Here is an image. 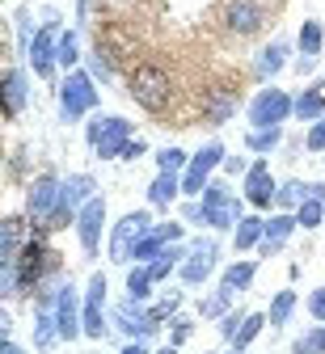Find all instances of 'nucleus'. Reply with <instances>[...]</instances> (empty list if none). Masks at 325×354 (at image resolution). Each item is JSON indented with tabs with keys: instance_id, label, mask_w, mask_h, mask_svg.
I'll use <instances>...</instances> for the list:
<instances>
[{
	"instance_id": "39448f33",
	"label": "nucleus",
	"mask_w": 325,
	"mask_h": 354,
	"mask_svg": "<svg viewBox=\"0 0 325 354\" xmlns=\"http://www.w3.org/2000/svg\"><path fill=\"white\" fill-rule=\"evenodd\" d=\"M249 122L254 127H283L288 118H296V97L288 93V88H279V84H266L258 88V93L249 97Z\"/></svg>"
},
{
	"instance_id": "ddd939ff",
	"label": "nucleus",
	"mask_w": 325,
	"mask_h": 354,
	"mask_svg": "<svg viewBox=\"0 0 325 354\" xmlns=\"http://www.w3.org/2000/svg\"><path fill=\"white\" fill-rule=\"evenodd\" d=\"M262 26H266V9L258 0H228L224 5V30L228 34L254 38V34H262Z\"/></svg>"
},
{
	"instance_id": "4be33fe9",
	"label": "nucleus",
	"mask_w": 325,
	"mask_h": 354,
	"mask_svg": "<svg viewBox=\"0 0 325 354\" xmlns=\"http://www.w3.org/2000/svg\"><path fill=\"white\" fill-rule=\"evenodd\" d=\"M288 55H292V47L283 38H274V42H266V47L258 51V64H254V72H258V80H270V76H279L288 68Z\"/></svg>"
},
{
	"instance_id": "f8f14e48",
	"label": "nucleus",
	"mask_w": 325,
	"mask_h": 354,
	"mask_svg": "<svg viewBox=\"0 0 325 354\" xmlns=\"http://www.w3.org/2000/svg\"><path fill=\"white\" fill-rule=\"evenodd\" d=\"M106 291H110V283L98 270L85 287V337H93V342L106 337Z\"/></svg>"
},
{
	"instance_id": "f3484780",
	"label": "nucleus",
	"mask_w": 325,
	"mask_h": 354,
	"mask_svg": "<svg viewBox=\"0 0 325 354\" xmlns=\"http://www.w3.org/2000/svg\"><path fill=\"white\" fill-rule=\"evenodd\" d=\"M182 219H186V224H203V228H211V232H232V228H237V219H241V203H232V207L186 203V207H182Z\"/></svg>"
},
{
	"instance_id": "c756f323",
	"label": "nucleus",
	"mask_w": 325,
	"mask_h": 354,
	"mask_svg": "<svg viewBox=\"0 0 325 354\" xmlns=\"http://www.w3.org/2000/svg\"><path fill=\"white\" fill-rule=\"evenodd\" d=\"M152 287H157V279H152V270L144 261H135L131 270H127V299H135V304H148V295H152Z\"/></svg>"
},
{
	"instance_id": "a18cd8bd",
	"label": "nucleus",
	"mask_w": 325,
	"mask_h": 354,
	"mask_svg": "<svg viewBox=\"0 0 325 354\" xmlns=\"http://www.w3.org/2000/svg\"><path fill=\"white\" fill-rule=\"evenodd\" d=\"M245 317H249V313H228V317H224V325H220L224 342H232V337H237V329L245 325Z\"/></svg>"
},
{
	"instance_id": "2eb2a0df",
	"label": "nucleus",
	"mask_w": 325,
	"mask_h": 354,
	"mask_svg": "<svg viewBox=\"0 0 325 354\" xmlns=\"http://www.w3.org/2000/svg\"><path fill=\"white\" fill-rule=\"evenodd\" d=\"M102 228H106V198H89L76 215V236H80V249L85 257H98V245H102Z\"/></svg>"
},
{
	"instance_id": "aec40b11",
	"label": "nucleus",
	"mask_w": 325,
	"mask_h": 354,
	"mask_svg": "<svg viewBox=\"0 0 325 354\" xmlns=\"http://www.w3.org/2000/svg\"><path fill=\"white\" fill-rule=\"evenodd\" d=\"M296 47H300V59H296V72H313L317 68V59H321V47H325V26L317 21V17H308L304 26H300V34H296Z\"/></svg>"
},
{
	"instance_id": "4c0bfd02",
	"label": "nucleus",
	"mask_w": 325,
	"mask_h": 354,
	"mask_svg": "<svg viewBox=\"0 0 325 354\" xmlns=\"http://www.w3.org/2000/svg\"><path fill=\"white\" fill-rule=\"evenodd\" d=\"M292 354H325V321L313 325L308 333H300V337L292 342Z\"/></svg>"
},
{
	"instance_id": "5701e85b",
	"label": "nucleus",
	"mask_w": 325,
	"mask_h": 354,
	"mask_svg": "<svg viewBox=\"0 0 325 354\" xmlns=\"http://www.w3.org/2000/svg\"><path fill=\"white\" fill-rule=\"evenodd\" d=\"M26 102H30V76H26L21 68H9V72H5V118L21 114Z\"/></svg>"
},
{
	"instance_id": "de8ad7c7",
	"label": "nucleus",
	"mask_w": 325,
	"mask_h": 354,
	"mask_svg": "<svg viewBox=\"0 0 325 354\" xmlns=\"http://www.w3.org/2000/svg\"><path fill=\"white\" fill-rule=\"evenodd\" d=\"M249 165H254V160H245V156H224V173H232V177H237V173H249Z\"/></svg>"
},
{
	"instance_id": "58836bf2",
	"label": "nucleus",
	"mask_w": 325,
	"mask_h": 354,
	"mask_svg": "<svg viewBox=\"0 0 325 354\" xmlns=\"http://www.w3.org/2000/svg\"><path fill=\"white\" fill-rule=\"evenodd\" d=\"M304 198H308V182H283V186H279V194H274V207L296 211Z\"/></svg>"
},
{
	"instance_id": "9d476101",
	"label": "nucleus",
	"mask_w": 325,
	"mask_h": 354,
	"mask_svg": "<svg viewBox=\"0 0 325 354\" xmlns=\"http://www.w3.org/2000/svg\"><path fill=\"white\" fill-rule=\"evenodd\" d=\"M55 321H60V342H76L85 333V299L76 283H60L55 291Z\"/></svg>"
},
{
	"instance_id": "b1692460",
	"label": "nucleus",
	"mask_w": 325,
	"mask_h": 354,
	"mask_svg": "<svg viewBox=\"0 0 325 354\" xmlns=\"http://www.w3.org/2000/svg\"><path fill=\"white\" fill-rule=\"evenodd\" d=\"M177 194H182V173H157L148 182V207H157V211L173 207Z\"/></svg>"
},
{
	"instance_id": "72a5a7b5",
	"label": "nucleus",
	"mask_w": 325,
	"mask_h": 354,
	"mask_svg": "<svg viewBox=\"0 0 325 354\" xmlns=\"http://www.w3.org/2000/svg\"><path fill=\"white\" fill-rule=\"evenodd\" d=\"M266 325H270V317H266V313H249V317H245V325L237 329V337H232L228 346L237 350V354H245V350H249V342H254V337H258Z\"/></svg>"
},
{
	"instance_id": "bb28decb",
	"label": "nucleus",
	"mask_w": 325,
	"mask_h": 354,
	"mask_svg": "<svg viewBox=\"0 0 325 354\" xmlns=\"http://www.w3.org/2000/svg\"><path fill=\"white\" fill-rule=\"evenodd\" d=\"M296 118H300V122H317V118H325V80H317L313 88L296 93Z\"/></svg>"
},
{
	"instance_id": "a878e982",
	"label": "nucleus",
	"mask_w": 325,
	"mask_h": 354,
	"mask_svg": "<svg viewBox=\"0 0 325 354\" xmlns=\"http://www.w3.org/2000/svg\"><path fill=\"white\" fill-rule=\"evenodd\" d=\"M60 342V321H55V308H34V346L38 354H46Z\"/></svg>"
},
{
	"instance_id": "e433bc0d",
	"label": "nucleus",
	"mask_w": 325,
	"mask_h": 354,
	"mask_svg": "<svg viewBox=\"0 0 325 354\" xmlns=\"http://www.w3.org/2000/svg\"><path fill=\"white\" fill-rule=\"evenodd\" d=\"M89 76L93 80H114V59H110V51H106V42H98V47H93V55H89Z\"/></svg>"
},
{
	"instance_id": "f257e3e1",
	"label": "nucleus",
	"mask_w": 325,
	"mask_h": 354,
	"mask_svg": "<svg viewBox=\"0 0 325 354\" xmlns=\"http://www.w3.org/2000/svg\"><path fill=\"white\" fill-rule=\"evenodd\" d=\"M127 93L139 110H148V114H161L169 102H173V76L157 64H139L131 76H127Z\"/></svg>"
},
{
	"instance_id": "f704fd0d",
	"label": "nucleus",
	"mask_w": 325,
	"mask_h": 354,
	"mask_svg": "<svg viewBox=\"0 0 325 354\" xmlns=\"http://www.w3.org/2000/svg\"><path fill=\"white\" fill-rule=\"evenodd\" d=\"M76 64H80V34L76 30H60V68L76 72Z\"/></svg>"
},
{
	"instance_id": "79ce46f5",
	"label": "nucleus",
	"mask_w": 325,
	"mask_h": 354,
	"mask_svg": "<svg viewBox=\"0 0 325 354\" xmlns=\"http://www.w3.org/2000/svg\"><path fill=\"white\" fill-rule=\"evenodd\" d=\"M199 203H203V207H232L237 198H232V190H228L224 182H207V190L199 194Z\"/></svg>"
},
{
	"instance_id": "473e14b6",
	"label": "nucleus",
	"mask_w": 325,
	"mask_h": 354,
	"mask_svg": "<svg viewBox=\"0 0 325 354\" xmlns=\"http://www.w3.org/2000/svg\"><path fill=\"white\" fill-rule=\"evenodd\" d=\"M232 299H237V295H228L224 287L211 291V295H203V299H199V317H203V321H220V317H228V313H232Z\"/></svg>"
},
{
	"instance_id": "8fccbe9b",
	"label": "nucleus",
	"mask_w": 325,
	"mask_h": 354,
	"mask_svg": "<svg viewBox=\"0 0 325 354\" xmlns=\"http://www.w3.org/2000/svg\"><path fill=\"white\" fill-rule=\"evenodd\" d=\"M308 198H321L325 203V182H308Z\"/></svg>"
},
{
	"instance_id": "37998d69",
	"label": "nucleus",
	"mask_w": 325,
	"mask_h": 354,
	"mask_svg": "<svg viewBox=\"0 0 325 354\" xmlns=\"http://www.w3.org/2000/svg\"><path fill=\"white\" fill-rule=\"evenodd\" d=\"M304 148H308V152H325V118L308 122V131H304Z\"/></svg>"
},
{
	"instance_id": "c85d7f7f",
	"label": "nucleus",
	"mask_w": 325,
	"mask_h": 354,
	"mask_svg": "<svg viewBox=\"0 0 325 354\" xmlns=\"http://www.w3.org/2000/svg\"><path fill=\"white\" fill-rule=\"evenodd\" d=\"M237 106H241V97L232 93V88H216V93H207V122L224 127L232 114H237Z\"/></svg>"
},
{
	"instance_id": "c9c22d12",
	"label": "nucleus",
	"mask_w": 325,
	"mask_h": 354,
	"mask_svg": "<svg viewBox=\"0 0 325 354\" xmlns=\"http://www.w3.org/2000/svg\"><path fill=\"white\" fill-rule=\"evenodd\" d=\"M292 215H296V224H300V228H308V232H313V228H321V224H325V203H321V198H304Z\"/></svg>"
},
{
	"instance_id": "a211bd4d",
	"label": "nucleus",
	"mask_w": 325,
	"mask_h": 354,
	"mask_svg": "<svg viewBox=\"0 0 325 354\" xmlns=\"http://www.w3.org/2000/svg\"><path fill=\"white\" fill-rule=\"evenodd\" d=\"M34 224H30V215L21 211V215H5V224H0V266H13L17 257H21V249L30 245V232Z\"/></svg>"
},
{
	"instance_id": "393cba45",
	"label": "nucleus",
	"mask_w": 325,
	"mask_h": 354,
	"mask_svg": "<svg viewBox=\"0 0 325 354\" xmlns=\"http://www.w3.org/2000/svg\"><path fill=\"white\" fill-rule=\"evenodd\" d=\"M262 236H266V219H262V215H241V219H237V228H232V245H237V253L258 249Z\"/></svg>"
},
{
	"instance_id": "6ab92c4d",
	"label": "nucleus",
	"mask_w": 325,
	"mask_h": 354,
	"mask_svg": "<svg viewBox=\"0 0 325 354\" xmlns=\"http://www.w3.org/2000/svg\"><path fill=\"white\" fill-rule=\"evenodd\" d=\"M182 236H186V228L177 224V219H165V224H152V232H148L144 241H139V245L131 249V261H144V266H148L152 257H161V253H165L169 245H177Z\"/></svg>"
},
{
	"instance_id": "0eeeda50",
	"label": "nucleus",
	"mask_w": 325,
	"mask_h": 354,
	"mask_svg": "<svg viewBox=\"0 0 325 354\" xmlns=\"http://www.w3.org/2000/svg\"><path fill=\"white\" fill-rule=\"evenodd\" d=\"M60 198H64V182H60V177L38 173L34 182H30V190H26V215H30V224H34L38 236L46 228V219H51V211L60 207Z\"/></svg>"
},
{
	"instance_id": "6e6552de",
	"label": "nucleus",
	"mask_w": 325,
	"mask_h": 354,
	"mask_svg": "<svg viewBox=\"0 0 325 354\" xmlns=\"http://www.w3.org/2000/svg\"><path fill=\"white\" fill-rule=\"evenodd\" d=\"M216 169H224V144H220V140H207V144L191 156L186 173H182V194L199 198V194L207 190V182H211V173H216Z\"/></svg>"
},
{
	"instance_id": "20e7f679",
	"label": "nucleus",
	"mask_w": 325,
	"mask_h": 354,
	"mask_svg": "<svg viewBox=\"0 0 325 354\" xmlns=\"http://www.w3.org/2000/svg\"><path fill=\"white\" fill-rule=\"evenodd\" d=\"M93 110H98V84H93V76L85 68L68 72L60 80V118L64 122H80Z\"/></svg>"
},
{
	"instance_id": "603ef678",
	"label": "nucleus",
	"mask_w": 325,
	"mask_h": 354,
	"mask_svg": "<svg viewBox=\"0 0 325 354\" xmlns=\"http://www.w3.org/2000/svg\"><path fill=\"white\" fill-rule=\"evenodd\" d=\"M0 354H26V350H21V346H17L13 337H5V346H0Z\"/></svg>"
},
{
	"instance_id": "a19ab883",
	"label": "nucleus",
	"mask_w": 325,
	"mask_h": 354,
	"mask_svg": "<svg viewBox=\"0 0 325 354\" xmlns=\"http://www.w3.org/2000/svg\"><path fill=\"white\" fill-rule=\"evenodd\" d=\"M177 308H182V291H169V295H161V304L148 308V313H152L157 325H169V321L177 317Z\"/></svg>"
},
{
	"instance_id": "4468645a",
	"label": "nucleus",
	"mask_w": 325,
	"mask_h": 354,
	"mask_svg": "<svg viewBox=\"0 0 325 354\" xmlns=\"http://www.w3.org/2000/svg\"><path fill=\"white\" fill-rule=\"evenodd\" d=\"M114 325H118V333H127L131 342H148L152 333H161V325L152 321V313H148L144 304H135V299L114 304Z\"/></svg>"
},
{
	"instance_id": "9b49d317",
	"label": "nucleus",
	"mask_w": 325,
	"mask_h": 354,
	"mask_svg": "<svg viewBox=\"0 0 325 354\" xmlns=\"http://www.w3.org/2000/svg\"><path fill=\"white\" fill-rule=\"evenodd\" d=\"M216 261H220V245H216L211 236H195V241H191V257L182 261L177 279H182L186 287H199V283H207V279H211Z\"/></svg>"
},
{
	"instance_id": "864d4df0",
	"label": "nucleus",
	"mask_w": 325,
	"mask_h": 354,
	"mask_svg": "<svg viewBox=\"0 0 325 354\" xmlns=\"http://www.w3.org/2000/svg\"><path fill=\"white\" fill-rule=\"evenodd\" d=\"M157 354H177V346H165V350H157Z\"/></svg>"
},
{
	"instance_id": "ea45409f",
	"label": "nucleus",
	"mask_w": 325,
	"mask_h": 354,
	"mask_svg": "<svg viewBox=\"0 0 325 354\" xmlns=\"http://www.w3.org/2000/svg\"><path fill=\"white\" fill-rule=\"evenodd\" d=\"M186 165H191V156L182 148H161L157 152V173H186Z\"/></svg>"
},
{
	"instance_id": "3c124183",
	"label": "nucleus",
	"mask_w": 325,
	"mask_h": 354,
	"mask_svg": "<svg viewBox=\"0 0 325 354\" xmlns=\"http://www.w3.org/2000/svg\"><path fill=\"white\" fill-rule=\"evenodd\" d=\"M123 354H148V346H144V342H127Z\"/></svg>"
},
{
	"instance_id": "7ed1b4c3",
	"label": "nucleus",
	"mask_w": 325,
	"mask_h": 354,
	"mask_svg": "<svg viewBox=\"0 0 325 354\" xmlns=\"http://www.w3.org/2000/svg\"><path fill=\"white\" fill-rule=\"evenodd\" d=\"M85 140H89V148H93L98 160H118L123 148L135 136H131V122L127 118H118V114H93L89 127H85Z\"/></svg>"
},
{
	"instance_id": "7c9ffc66",
	"label": "nucleus",
	"mask_w": 325,
	"mask_h": 354,
	"mask_svg": "<svg viewBox=\"0 0 325 354\" xmlns=\"http://www.w3.org/2000/svg\"><path fill=\"white\" fill-rule=\"evenodd\" d=\"M279 144H283V127H254L249 136H245V148H249V152H258V156L274 152Z\"/></svg>"
},
{
	"instance_id": "dca6fc26",
	"label": "nucleus",
	"mask_w": 325,
	"mask_h": 354,
	"mask_svg": "<svg viewBox=\"0 0 325 354\" xmlns=\"http://www.w3.org/2000/svg\"><path fill=\"white\" fill-rule=\"evenodd\" d=\"M274 194H279L274 173L266 169V160H254L249 173H245V182H241V198H245L254 211H270V207H274Z\"/></svg>"
},
{
	"instance_id": "09e8293b",
	"label": "nucleus",
	"mask_w": 325,
	"mask_h": 354,
	"mask_svg": "<svg viewBox=\"0 0 325 354\" xmlns=\"http://www.w3.org/2000/svg\"><path fill=\"white\" fill-rule=\"evenodd\" d=\"M144 152H148V144H144V140H131V144L123 148V156H118V160H139Z\"/></svg>"
},
{
	"instance_id": "423d86ee",
	"label": "nucleus",
	"mask_w": 325,
	"mask_h": 354,
	"mask_svg": "<svg viewBox=\"0 0 325 354\" xmlns=\"http://www.w3.org/2000/svg\"><path fill=\"white\" fill-rule=\"evenodd\" d=\"M26 59H30V72L38 80H51L55 76V68H60V26H55V13H46V21L38 26Z\"/></svg>"
},
{
	"instance_id": "c03bdc74",
	"label": "nucleus",
	"mask_w": 325,
	"mask_h": 354,
	"mask_svg": "<svg viewBox=\"0 0 325 354\" xmlns=\"http://www.w3.org/2000/svg\"><path fill=\"white\" fill-rule=\"evenodd\" d=\"M195 333V325H191V317H173L169 321V346H182L186 337Z\"/></svg>"
},
{
	"instance_id": "412c9836",
	"label": "nucleus",
	"mask_w": 325,
	"mask_h": 354,
	"mask_svg": "<svg viewBox=\"0 0 325 354\" xmlns=\"http://www.w3.org/2000/svg\"><path fill=\"white\" fill-rule=\"evenodd\" d=\"M296 228H300V224H296V215H292V211H279V215H270V219H266V236H262L258 253H262V257H274L279 249L288 245V236H292Z\"/></svg>"
},
{
	"instance_id": "1a4fd4ad",
	"label": "nucleus",
	"mask_w": 325,
	"mask_h": 354,
	"mask_svg": "<svg viewBox=\"0 0 325 354\" xmlns=\"http://www.w3.org/2000/svg\"><path fill=\"white\" fill-rule=\"evenodd\" d=\"M148 232H152V215L148 211H127L110 232V261H131V249Z\"/></svg>"
},
{
	"instance_id": "2f4dec72",
	"label": "nucleus",
	"mask_w": 325,
	"mask_h": 354,
	"mask_svg": "<svg viewBox=\"0 0 325 354\" xmlns=\"http://www.w3.org/2000/svg\"><path fill=\"white\" fill-rule=\"evenodd\" d=\"M296 291H274V299H270V308H266V317H270V325L274 329H283L288 321H292V313H296Z\"/></svg>"
},
{
	"instance_id": "f03ea898",
	"label": "nucleus",
	"mask_w": 325,
	"mask_h": 354,
	"mask_svg": "<svg viewBox=\"0 0 325 354\" xmlns=\"http://www.w3.org/2000/svg\"><path fill=\"white\" fill-rule=\"evenodd\" d=\"M13 266H17V287H21V295H30V291H42L46 279L60 274V253L46 245L42 236H30V245L21 249V257Z\"/></svg>"
},
{
	"instance_id": "cd10ccee",
	"label": "nucleus",
	"mask_w": 325,
	"mask_h": 354,
	"mask_svg": "<svg viewBox=\"0 0 325 354\" xmlns=\"http://www.w3.org/2000/svg\"><path fill=\"white\" fill-rule=\"evenodd\" d=\"M254 274H258V261H232L228 270L220 274V287H224L228 295H241V291L254 287Z\"/></svg>"
},
{
	"instance_id": "49530a36",
	"label": "nucleus",
	"mask_w": 325,
	"mask_h": 354,
	"mask_svg": "<svg viewBox=\"0 0 325 354\" xmlns=\"http://www.w3.org/2000/svg\"><path fill=\"white\" fill-rule=\"evenodd\" d=\"M308 317H313V321H325V287L308 291Z\"/></svg>"
}]
</instances>
